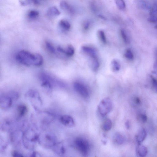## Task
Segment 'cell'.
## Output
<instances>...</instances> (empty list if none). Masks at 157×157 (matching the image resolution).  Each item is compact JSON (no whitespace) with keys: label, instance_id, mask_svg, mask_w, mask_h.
<instances>
[{"label":"cell","instance_id":"cell-7","mask_svg":"<svg viewBox=\"0 0 157 157\" xmlns=\"http://www.w3.org/2000/svg\"><path fill=\"white\" fill-rule=\"evenodd\" d=\"M73 87L76 91L83 97L87 98L89 96V92L88 89L82 84L78 82H75L74 84Z\"/></svg>","mask_w":157,"mask_h":157},{"label":"cell","instance_id":"cell-17","mask_svg":"<svg viewBox=\"0 0 157 157\" xmlns=\"http://www.w3.org/2000/svg\"><path fill=\"white\" fill-rule=\"evenodd\" d=\"M59 26L61 28L66 31L69 30L71 28V25L69 22L65 19L61 20L59 22Z\"/></svg>","mask_w":157,"mask_h":157},{"label":"cell","instance_id":"cell-34","mask_svg":"<svg viewBox=\"0 0 157 157\" xmlns=\"http://www.w3.org/2000/svg\"><path fill=\"white\" fill-rule=\"evenodd\" d=\"M90 23L88 20H85L83 24V27L85 30H88L90 26Z\"/></svg>","mask_w":157,"mask_h":157},{"label":"cell","instance_id":"cell-19","mask_svg":"<svg viewBox=\"0 0 157 157\" xmlns=\"http://www.w3.org/2000/svg\"><path fill=\"white\" fill-rule=\"evenodd\" d=\"M48 12V15L50 17L57 16L60 14V12L55 6L50 8Z\"/></svg>","mask_w":157,"mask_h":157},{"label":"cell","instance_id":"cell-22","mask_svg":"<svg viewBox=\"0 0 157 157\" xmlns=\"http://www.w3.org/2000/svg\"><path fill=\"white\" fill-rule=\"evenodd\" d=\"M20 3L22 6L32 4L36 5H38L40 4V2L38 0H21Z\"/></svg>","mask_w":157,"mask_h":157},{"label":"cell","instance_id":"cell-31","mask_svg":"<svg viewBox=\"0 0 157 157\" xmlns=\"http://www.w3.org/2000/svg\"><path fill=\"white\" fill-rule=\"evenodd\" d=\"M124 56L125 58L130 60H133L134 58L133 54L130 49H128L125 51L124 54Z\"/></svg>","mask_w":157,"mask_h":157},{"label":"cell","instance_id":"cell-41","mask_svg":"<svg viewBox=\"0 0 157 157\" xmlns=\"http://www.w3.org/2000/svg\"><path fill=\"white\" fill-rule=\"evenodd\" d=\"M155 28H156V29H157V25H156V26H155Z\"/></svg>","mask_w":157,"mask_h":157},{"label":"cell","instance_id":"cell-5","mask_svg":"<svg viewBox=\"0 0 157 157\" xmlns=\"http://www.w3.org/2000/svg\"><path fill=\"white\" fill-rule=\"evenodd\" d=\"M74 145L76 149L82 155H87L90 150V144L88 141L84 138H78L75 140Z\"/></svg>","mask_w":157,"mask_h":157},{"label":"cell","instance_id":"cell-4","mask_svg":"<svg viewBox=\"0 0 157 157\" xmlns=\"http://www.w3.org/2000/svg\"><path fill=\"white\" fill-rule=\"evenodd\" d=\"M19 97L18 93L15 91H10L3 94L0 97V106L3 109L10 107L13 102V99H17Z\"/></svg>","mask_w":157,"mask_h":157},{"label":"cell","instance_id":"cell-36","mask_svg":"<svg viewBox=\"0 0 157 157\" xmlns=\"http://www.w3.org/2000/svg\"><path fill=\"white\" fill-rule=\"evenodd\" d=\"M91 5V9L94 12H97V7L95 4L92 3Z\"/></svg>","mask_w":157,"mask_h":157},{"label":"cell","instance_id":"cell-24","mask_svg":"<svg viewBox=\"0 0 157 157\" xmlns=\"http://www.w3.org/2000/svg\"><path fill=\"white\" fill-rule=\"evenodd\" d=\"M121 37L124 42L126 44L130 43V40L126 31L124 29H121L120 31Z\"/></svg>","mask_w":157,"mask_h":157},{"label":"cell","instance_id":"cell-18","mask_svg":"<svg viewBox=\"0 0 157 157\" xmlns=\"http://www.w3.org/2000/svg\"><path fill=\"white\" fill-rule=\"evenodd\" d=\"M114 140L117 144H122L124 142V138L123 136L119 133H117L114 135Z\"/></svg>","mask_w":157,"mask_h":157},{"label":"cell","instance_id":"cell-28","mask_svg":"<svg viewBox=\"0 0 157 157\" xmlns=\"http://www.w3.org/2000/svg\"><path fill=\"white\" fill-rule=\"evenodd\" d=\"M112 69L114 72L118 71L120 68V63L118 62L115 60H114L112 61Z\"/></svg>","mask_w":157,"mask_h":157},{"label":"cell","instance_id":"cell-27","mask_svg":"<svg viewBox=\"0 0 157 157\" xmlns=\"http://www.w3.org/2000/svg\"><path fill=\"white\" fill-rule=\"evenodd\" d=\"M98 35L101 41L104 44L107 43V40L104 31L100 30L98 31Z\"/></svg>","mask_w":157,"mask_h":157},{"label":"cell","instance_id":"cell-6","mask_svg":"<svg viewBox=\"0 0 157 157\" xmlns=\"http://www.w3.org/2000/svg\"><path fill=\"white\" fill-rule=\"evenodd\" d=\"M112 103L111 99L106 98L102 100L98 106V109L100 115L103 117L107 115L111 111Z\"/></svg>","mask_w":157,"mask_h":157},{"label":"cell","instance_id":"cell-9","mask_svg":"<svg viewBox=\"0 0 157 157\" xmlns=\"http://www.w3.org/2000/svg\"><path fill=\"white\" fill-rule=\"evenodd\" d=\"M148 21L151 23L157 22V3L154 4L150 10Z\"/></svg>","mask_w":157,"mask_h":157},{"label":"cell","instance_id":"cell-42","mask_svg":"<svg viewBox=\"0 0 157 157\" xmlns=\"http://www.w3.org/2000/svg\"><path fill=\"white\" fill-rule=\"evenodd\" d=\"M38 1L40 2V1H44V0H38Z\"/></svg>","mask_w":157,"mask_h":157},{"label":"cell","instance_id":"cell-40","mask_svg":"<svg viewBox=\"0 0 157 157\" xmlns=\"http://www.w3.org/2000/svg\"><path fill=\"white\" fill-rule=\"evenodd\" d=\"M155 68H156V69L157 70V62H156V67Z\"/></svg>","mask_w":157,"mask_h":157},{"label":"cell","instance_id":"cell-29","mask_svg":"<svg viewBox=\"0 0 157 157\" xmlns=\"http://www.w3.org/2000/svg\"><path fill=\"white\" fill-rule=\"evenodd\" d=\"M115 2L119 9L123 10L125 8L126 5L124 0H115Z\"/></svg>","mask_w":157,"mask_h":157},{"label":"cell","instance_id":"cell-26","mask_svg":"<svg viewBox=\"0 0 157 157\" xmlns=\"http://www.w3.org/2000/svg\"><path fill=\"white\" fill-rule=\"evenodd\" d=\"M92 58V66L93 69L94 71L97 70L99 66V61L97 57H91Z\"/></svg>","mask_w":157,"mask_h":157},{"label":"cell","instance_id":"cell-21","mask_svg":"<svg viewBox=\"0 0 157 157\" xmlns=\"http://www.w3.org/2000/svg\"><path fill=\"white\" fill-rule=\"evenodd\" d=\"M39 12L35 10H30L27 14V17L31 19H37L39 17Z\"/></svg>","mask_w":157,"mask_h":157},{"label":"cell","instance_id":"cell-8","mask_svg":"<svg viewBox=\"0 0 157 157\" xmlns=\"http://www.w3.org/2000/svg\"><path fill=\"white\" fill-rule=\"evenodd\" d=\"M61 123L68 127H73L75 125V122L73 118L68 115H64L60 118Z\"/></svg>","mask_w":157,"mask_h":157},{"label":"cell","instance_id":"cell-20","mask_svg":"<svg viewBox=\"0 0 157 157\" xmlns=\"http://www.w3.org/2000/svg\"><path fill=\"white\" fill-rule=\"evenodd\" d=\"M112 126V123L110 120L107 119L104 121L103 125V128L104 130L108 131L110 130Z\"/></svg>","mask_w":157,"mask_h":157},{"label":"cell","instance_id":"cell-30","mask_svg":"<svg viewBox=\"0 0 157 157\" xmlns=\"http://www.w3.org/2000/svg\"><path fill=\"white\" fill-rule=\"evenodd\" d=\"M152 88L153 91L157 93V80L153 76H151Z\"/></svg>","mask_w":157,"mask_h":157},{"label":"cell","instance_id":"cell-12","mask_svg":"<svg viewBox=\"0 0 157 157\" xmlns=\"http://www.w3.org/2000/svg\"><path fill=\"white\" fill-rule=\"evenodd\" d=\"M147 136V133L143 128L140 129L136 136V140L138 144H140L145 140Z\"/></svg>","mask_w":157,"mask_h":157},{"label":"cell","instance_id":"cell-10","mask_svg":"<svg viewBox=\"0 0 157 157\" xmlns=\"http://www.w3.org/2000/svg\"><path fill=\"white\" fill-rule=\"evenodd\" d=\"M135 2L138 8L141 9L150 10L151 7L148 0H135Z\"/></svg>","mask_w":157,"mask_h":157},{"label":"cell","instance_id":"cell-15","mask_svg":"<svg viewBox=\"0 0 157 157\" xmlns=\"http://www.w3.org/2000/svg\"><path fill=\"white\" fill-rule=\"evenodd\" d=\"M147 148L145 146L138 144L136 148V152L137 154L141 157L146 156L148 153Z\"/></svg>","mask_w":157,"mask_h":157},{"label":"cell","instance_id":"cell-11","mask_svg":"<svg viewBox=\"0 0 157 157\" xmlns=\"http://www.w3.org/2000/svg\"><path fill=\"white\" fill-rule=\"evenodd\" d=\"M54 152L59 155H63L66 152V149L63 144L57 143L53 147Z\"/></svg>","mask_w":157,"mask_h":157},{"label":"cell","instance_id":"cell-37","mask_svg":"<svg viewBox=\"0 0 157 157\" xmlns=\"http://www.w3.org/2000/svg\"><path fill=\"white\" fill-rule=\"evenodd\" d=\"M134 103L137 105H139L141 103L140 99L138 97L135 98L133 100Z\"/></svg>","mask_w":157,"mask_h":157},{"label":"cell","instance_id":"cell-32","mask_svg":"<svg viewBox=\"0 0 157 157\" xmlns=\"http://www.w3.org/2000/svg\"><path fill=\"white\" fill-rule=\"evenodd\" d=\"M45 44L46 48L50 53H55V49L51 43L48 41H46L45 42Z\"/></svg>","mask_w":157,"mask_h":157},{"label":"cell","instance_id":"cell-3","mask_svg":"<svg viewBox=\"0 0 157 157\" xmlns=\"http://www.w3.org/2000/svg\"><path fill=\"white\" fill-rule=\"evenodd\" d=\"M39 135L33 130L29 129L24 133L23 136V141L25 146L29 149H33L38 141Z\"/></svg>","mask_w":157,"mask_h":157},{"label":"cell","instance_id":"cell-33","mask_svg":"<svg viewBox=\"0 0 157 157\" xmlns=\"http://www.w3.org/2000/svg\"><path fill=\"white\" fill-rule=\"evenodd\" d=\"M138 119L141 122L145 123L147 121L148 117L145 114H140L138 115Z\"/></svg>","mask_w":157,"mask_h":157},{"label":"cell","instance_id":"cell-23","mask_svg":"<svg viewBox=\"0 0 157 157\" xmlns=\"http://www.w3.org/2000/svg\"><path fill=\"white\" fill-rule=\"evenodd\" d=\"M35 61V66H41L43 63V58L40 54L36 53Z\"/></svg>","mask_w":157,"mask_h":157},{"label":"cell","instance_id":"cell-39","mask_svg":"<svg viewBox=\"0 0 157 157\" xmlns=\"http://www.w3.org/2000/svg\"><path fill=\"white\" fill-rule=\"evenodd\" d=\"M125 127L127 129H129L130 128V125L129 121H127L125 123Z\"/></svg>","mask_w":157,"mask_h":157},{"label":"cell","instance_id":"cell-16","mask_svg":"<svg viewBox=\"0 0 157 157\" xmlns=\"http://www.w3.org/2000/svg\"><path fill=\"white\" fill-rule=\"evenodd\" d=\"M17 109L18 115L21 117L25 115L28 111L27 106L24 104H21L19 106Z\"/></svg>","mask_w":157,"mask_h":157},{"label":"cell","instance_id":"cell-13","mask_svg":"<svg viewBox=\"0 0 157 157\" xmlns=\"http://www.w3.org/2000/svg\"><path fill=\"white\" fill-rule=\"evenodd\" d=\"M61 8L71 14H73L75 13L73 8L65 1H61L60 4Z\"/></svg>","mask_w":157,"mask_h":157},{"label":"cell","instance_id":"cell-25","mask_svg":"<svg viewBox=\"0 0 157 157\" xmlns=\"http://www.w3.org/2000/svg\"><path fill=\"white\" fill-rule=\"evenodd\" d=\"M66 51V55L68 57L72 56L75 53V49L71 45H68L67 50Z\"/></svg>","mask_w":157,"mask_h":157},{"label":"cell","instance_id":"cell-38","mask_svg":"<svg viewBox=\"0 0 157 157\" xmlns=\"http://www.w3.org/2000/svg\"><path fill=\"white\" fill-rule=\"evenodd\" d=\"M58 50L60 52L66 54V51L65 50L63 49L60 46H59L58 48Z\"/></svg>","mask_w":157,"mask_h":157},{"label":"cell","instance_id":"cell-1","mask_svg":"<svg viewBox=\"0 0 157 157\" xmlns=\"http://www.w3.org/2000/svg\"><path fill=\"white\" fill-rule=\"evenodd\" d=\"M35 54H32L25 50L19 52L17 54V60L22 64L27 66L35 65Z\"/></svg>","mask_w":157,"mask_h":157},{"label":"cell","instance_id":"cell-2","mask_svg":"<svg viewBox=\"0 0 157 157\" xmlns=\"http://www.w3.org/2000/svg\"><path fill=\"white\" fill-rule=\"evenodd\" d=\"M38 142L43 146L47 148H53L57 143L56 138L53 133L45 132L39 135Z\"/></svg>","mask_w":157,"mask_h":157},{"label":"cell","instance_id":"cell-14","mask_svg":"<svg viewBox=\"0 0 157 157\" xmlns=\"http://www.w3.org/2000/svg\"><path fill=\"white\" fill-rule=\"evenodd\" d=\"M82 50L87 53L91 57H97V51L94 49L88 46H84L82 47Z\"/></svg>","mask_w":157,"mask_h":157},{"label":"cell","instance_id":"cell-35","mask_svg":"<svg viewBox=\"0 0 157 157\" xmlns=\"http://www.w3.org/2000/svg\"><path fill=\"white\" fill-rule=\"evenodd\" d=\"M12 156L14 157H23V156L17 151H14L12 152Z\"/></svg>","mask_w":157,"mask_h":157}]
</instances>
